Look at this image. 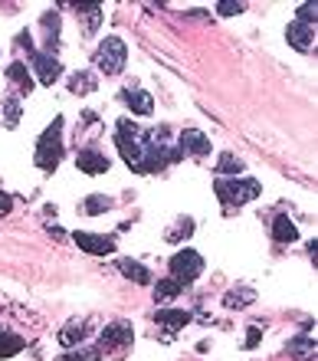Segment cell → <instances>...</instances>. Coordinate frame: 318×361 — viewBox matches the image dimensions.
Masks as SVG:
<instances>
[{
    "mask_svg": "<svg viewBox=\"0 0 318 361\" xmlns=\"http://www.w3.org/2000/svg\"><path fill=\"white\" fill-rule=\"evenodd\" d=\"M24 345H26V342L17 335V332H10V328H3V325H0V358H13V355H20Z\"/></svg>",
    "mask_w": 318,
    "mask_h": 361,
    "instance_id": "d6986e66",
    "label": "cell"
},
{
    "mask_svg": "<svg viewBox=\"0 0 318 361\" xmlns=\"http://www.w3.org/2000/svg\"><path fill=\"white\" fill-rule=\"evenodd\" d=\"M194 234V220L191 217H184V220H177V227H171L164 237H168V243H181V240H187Z\"/></svg>",
    "mask_w": 318,
    "mask_h": 361,
    "instance_id": "4316f807",
    "label": "cell"
},
{
    "mask_svg": "<svg viewBox=\"0 0 318 361\" xmlns=\"http://www.w3.org/2000/svg\"><path fill=\"white\" fill-rule=\"evenodd\" d=\"M20 115H24L20 99H3L0 102V125H3V128H17V125H20Z\"/></svg>",
    "mask_w": 318,
    "mask_h": 361,
    "instance_id": "44dd1931",
    "label": "cell"
},
{
    "mask_svg": "<svg viewBox=\"0 0 318 361\" xmlns=\"http://www.w3.org/2000/svg\"><path fill=\"white\" fill-rule=\"evenodd\" d=\"M285 39L292 43L295 50L302 53H312L315 50V30L306 24H289V30H285Z\"/></svg>",
    "mask_w": 318,
    "mask_h": 361,
    "instance_id": "7c38bea8",
    "label": "cell"
},
{
    "mask_svg": "<svg viewBox=\"0 0 318 361\" xmlns=\"http://www.w3.org/2000/svg\"><path fill=\"white\" fill-rule=\"evenodd\" d=\"M56 338H60L62 349H76V345L86 338V322H82V319H73L66 328H60V335H56Z\"/></svg>",
    "mask_w": 318,
    "mask_h": 361,
    "instance_id": "ac0fdd59",
    "label": "cell"
},
{
    "mask_svg": "<svg viewBox=\"0 0 318 361\" xmlns=\"http://www.w3.org/2000/svg\"><path fill=\"white\" fill-rule=\"evenodd\" d=\"M135 342V328H132V322H125V319H118V322H112L102 328V335H98V351H115V355H122L128 345Z\"/></svg>",
    "mask_w": 318,
    "mask_h": 361,
    "instance_id": "8992f818",
    "label": "cell"
},
{
    "mask_svg": "<svg viewBox=\"0 0 318 361\" xmlns=\"http://www.w3.org/2000/svg\"><path fill=\"white\" fill-rule=\"evenodd\" d=\"M76 168L82 171V175H105L112 168V161L102 155V151L96 148H82L79 155H76Z\"/></svg>",
    "mask_w": 318,
    "mask_h": 361,
    "instance_id": "9c48e42d",
    "label": "cell"
},
{
    "mask_svg": "<svg viewBox=\"0 0 318 361\" xmlns=\"http://www.w3.org/2000/svg\"><path fill=\"white\" fill-rule=\"evenodd\" d=\"M76 243H79V249H86L92 256H109L112 249H115V240L98 237V234H76Z\"/></svg>",
    "mask_w": 318,
    "mask_h": 361,
    "instance_id": "8fae6325",
    "label": "cell"
},
{
    "mask_svg": "<svg viewBox=\"0 0 318 361\" xmlns=\"http://www.w3.org/2000/svg\"><path fill=\"white\" fill-rule=\"evenodd\" d=\"M154 322H158L161 328H168V332H177V328H184V325L191 322V312H184V309H158V312H154Z\"/></svg>",
    "mask_w": 318,
    "mask_h": 361,
    "instance_id": "4fadbf2b",
    "label": "cell"
},
{
    "mask_svg": "<svg viewBox=\"0 0 318 361\" xmlns=\"http://www.w3.org/2000/svg\"><path fill=\"white\" fill-rule=\"evenodd\" d=\"M115 145L122 151L125 164H128L132 171H138V175H154V171L164 168V164L158 161V155L151 151V145H148V132L138 128L132 118H122V122H118V128H115Z\"/></svg>",
    "mask_w": 318,
    "mask_h": 361,
    "instance_id": "6da1fadb",
    "label": "cell"
},
{
    "mask_svg": "<svg viewBox=\"0 0 318 361\" xmlns=\"http://www.w3.org/2000/svg\"><path fill=\"white\" fill-rule=\"evenodd\" d=\"M217 10H220L223 17H236V13H243L246 7L243 3H217Z\"/></svg>",
    "mask_w": 318,
    "mask_h": 361,
    "instance_id": "1f68e13d",
    "label": "cell"
},
{
    "mask_svg": "<svg viewBox=\"0 0 318 361\" xmlns=\"http://www.w3.org/2000/svg\"><path fill=\"white\" fill-rule=\"evenodd\" d=\"M125 62H128V46H125V39L122 37H105L102 39V46H98V53H96L98 73L118 76L125 69Z\"/></svg>",
    "mask_w": 318,
    "mask_h": 361,
    "instance_id": "277c9868",
    "label": "cell"
},
{
    "mask_svg": "<svg viewBox=\"0 0 318 361\" xmlns=\"http://www.w3.org/2000/svg\"><path fill=\"white\" fill-rule=\"evenodd\" d=\"M79 10V17H82V24H86V33H96L98 30V24H102V3H79L76 7Z\"/></svg>",
    "mask_w": 318,
    "mask_h": 361,
    "instance_id": "7402d4cb",
    "label": "cell"
},
{
    "mask_svg": "<svg viewBox=\"0 0 318 361\" xmlns=\"http://www.w3.org/2000/svg\"><path fill=\"white\" fill-rule=\"evenodd\" d=\"M115 266H118V273H125V279H132V283H138V286H148V283H151L148 266H141L138 260H128V256H122Z\"/></svg>",
    "mask_w": 318,
    "mask_h": 361,
    "instance_id": "5bb4252c",
    "label": "cell"
},
{
    "mask_svg": "<svg viewBox=\"0 0 318 361\" xmlns=\"http://www.w3.org/2000/svg\"><path fill=\"white\" fill-rule=\"evenodd\" d=\"M7 79L20 89L17 96H30V92H33V76H30V69H26L24 62H10V66H7Z\"/></svg>",
    "mask_w": 318,
    "mask_h": 361,
    "instance_id": "9a60e30c",
    "label": "cell"
},
{
    "mask_svg": "<svg viewBox=\"0 0 318 361\" xmlns=\"http://www.w3.org/2000/svg\"><path fill=\"white\" fill-rule=\"evenodd\" d=\"M109 207H112V200L105 197V194H92V197L82 200V213H89V217H96V213L109 211Z\"/></svg>",
    "mask_w": 318,
    "mask_h": 361,
    "instance_id": "83f0119b",
    "label": "cell"
},
{
    "mask_svg": "<svg viewBox=\"0 0 318 361\" xmlns=\"http://www.w3.org/2000/svg\"><path fill=\"white\" fill-rule=\"evenodd\" d=\"M308 256L318 263V240H312V243H308Z\"/></svg>",
    "mask_w": 318,
    "mask_h": 361,
    "instance_id": "836d02e7",
    "label": "cell"
},
{
    "mask_svg": "<svg viewBox=\"0 0 318 361\" xmlns=\"http://www.w3.org/2000/svg\"><path fill=\"white\" fill-rule=\"evenodd\" d=\"M272 240H276V243H295V240H299V227H295L289 217H276V220H272Z\"/></svg>",
    "mask_w": 318,
    "mask_h": 361,
    "instance_id": "ffe728a7",
    "label": "cell"
},
{
    "mask_svg": "<svg viewBox=\"0 0 318 361\" xmlns=\"http://www.w3.org/2000/svg\"><path fill=\"white\" fill-rule=\"evenodd\" d=\"M315 20H318V3H302V7H299V20H295V24L312 26Z\"/></svg>",
    "mask_w": 318,
    "mask_h": 361,
    "instance_id": "f546056e",
    "label": "cell"
},
{
    "mask_svg": "<svg viewBox=\"0 0 318 361\" xmlns=\"http://www.w3.org/2000/svg\"><path fill=\"white\" fill-rule=\"evenodd\" d=\"M122 102L135 115H151V112H154V102H151V96H148L145 89H138V86H125L122 89Z\"/></svg>",
    "mask_w": 318,
    "mask_h": 361,
    "instance_id": "30bf717a",
    "label": "cell"
},
{
    "mask_svg": "<svg viewBox=\"0 0 318 361\" xmlns=\"http://www.w3.org/2000/svg\"><path fill=\"white\" fill-rule=\"evenodd\" d=\"M10 211H13V197L7 191H0V217H7Z\"/></svg>",
    "mask_w": 318,
    "mask_h": 361,
    "instance_id": "d6a6232c",
    "label": "cell"
},
{
    "mask_svg": "<svg viewBox=\"0 0 318 361\" xmlns=\"http://www.w3.org/2000/svg\"><path fill=\"white\" fill-rule=\"evenodd\" d=\"M39 24H43V30H46V53L49 56H56V50H60V13L46 10Z\"/></svg>",
    "mask_w": 318,
    "mask_h": 361,
    "instance_id": "2e32d148",
    "label": "cell"
},
{
    "mask_svg": "<svg viewBox=\"0 0 318 361\" xmlns=\"http://www.w3.org/2000/svg\"><path fill=\"white\" fill-rule=\"evenodd\" d=\"M259 338H263V325H249V332H246V349H256Z\"/></svg>",
    "mask_w": 318,
    "mask_h": 361,
    "instance_id": "4dcf8cb0",
    "label": "cell"
},
{
    "mask_svg": "<svg viewBox=\"0 0 318 361\" xmlns=\"http://www.w3.org/2000/svg\"><path fill=\"white\" fill-rule=\"evenodd\" d=\"M69 92H76V96L96 92V76H92V73H76L73 79H69Z\"/></svg>",
    "mask_w": 318,
    "mask_h": 361,
    "instance_id": "484cf974",
    "label": "cell"
},
{
    "mask_svg": "<svg viewBox=\"0 0 318 361\" xmlns=\"http://www.w3.org/2000/svg\"><path fill=\"white\" fill-rule=\"evenodd\" d=\"M181 296V286L174 279H158L154 283V302H174Z\"/></svg>",
    "mask_w": 318,
    "mask_h": 361,
    "instance_id": "603a6c76",
    "label": "cell"
},
{
    "mask_svg": "<svg viewBox=\"0 0 318 361\" xmlns=\"http://www.w3.org/2000/svg\"><path fill=\"white\" fill-rule=\"evenodd\" d=\"M98 358H102L98 349H76V351H69V355H60L56 361H98Z\"/></svg>",
    "mask_w": 318,
    "mask_h": 361,
    "instance_id": "f1b7e54d",
    "label": "cell"
},
{
    "mask_svg": "<svg viewBox=\"0 0 318 361\" xmlns=\"http://www.w3.org/2000/svg\"><path fill=\"white\" fill-rule=\"evenodd\" d=\"M217 171H220V177H240V171H243V161L236 158V155H220V161H217Z\"/></svg>",
    "mask_w": 318,
    "mask_h": 361,
    "instance_id": "d4e9b609",
    "label": "cell"
},
{
    "mask_svg": "<svg viewBox=\"0 0 318 361\" xmlns=\"http://www.w3.org/2000/svg\"><path fill=\"white\" fill-rule=\"evenodd\" d=\"M213 191L227 207H243V204H249V200H256L263 194L259 181H253V177H217Z\"/></svg>",
    "mask_w": 318,
    "mask_h": 361,
    "instance_id": "7a4b0ae2",
    "label": "cell"
},
{
    "mask_svg": "<svg viewBox=\"0 0 318 361\" xmlns=\"http://www.w3.org/2000/svg\"><path fill=\"white\" fill-rule=\"evenodd\" d=\"M204 273V256L197 249H177L171 256V279L177 286H191L197 276Z\"/></svg>",
    "mask_w": 318,
    "mask_h": 361,
    "instance_id": "5b68a950",
    "label": "cell"
},
{
    "mask_svg": "<svg viewBox=\"0 0 318 361\" xmlns=\"http://www.w3.org/2000/svg\"><path fill=\"white\" fill-rule=\"evenodd\" d=\"M253 299H256V292H253V289H230L223 302H227V309H246Z\"/></svg>",
    "mask_w": 318,
    "mask_h": 361,
    "instance_id": "cb8c5ba5",
    "label": "cell"
},
{
    "mask_svg": "<svg viewBox=\"0 0 318 361\" xmlns=\"http://www.w3.org/2000/svg\"><path fill=\"white\" fill-rule=\"evenodd\" d=\"M177 151H181V158L184 155L204 158V155H210V138L204 132H197V128H184L181 138H177Z\"/></svg>",
    "mask_w": 318,
    "mask_h": 361,
    "instance_id": "ba28073f",
    "label": "cell"
},
{
    "mask_svg": "<svg viewBox=\"0 0 318 361\" xmlns=\"http://www.w3.org/2000/svg\"><path fill=\"white\" fill-rule=\"evenodd\" d=\"M39 171H56L62 161V118H53L49 128L39 135L37 141V155H33Z\"/></svg>",
    "mask_w": 318,
    "mask_h": 361,
    "instance_id": "3957f363",
    "label": "cell"
},
{
    "mask_svg": "<svg viewBox=\"0 0 318 361\" xmlns=\"http://www.w3.org/2000/svg\"><path fill=\"white\" fill-rule=\"evenodd\" d=\"M285 351H289L295 361H312V358H315V338L306 332V335L292 338V342L285 345Z\"/></svg>",
    "mask_w": 318,
    "mask_h": 361,
    "instance_id": "e0dca14e",
    "label": "cell"
},
{
    "mask_svg": "<svg viewBox=\"0 0 318 361\" xmlns=\"http://www.w3.org/2000/svg\"><path fill=\"white\" fill-rule=\"evenodd\" d=\"M30 60H33V69H37V79H39V86H53L56 79L62 76V66L56 56H49V53H30Z\"/></svg>",
    "mask_w": 318,
    "mask_h": 361,
    "instance_id": "52a82bcc",
    "label": "cell"
}]
</instances>
